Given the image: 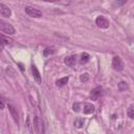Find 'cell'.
Wrapping results in <instances>:
<instances>
[{
	"label": "cell",
	"instance_id": "cell-12",
	"mask_svg": "<svg viewBox=\"0 0 134 134\" xmlns=\"http://www.w3.org/2000/svg\"><path fill=\"white\" fill-rule=\"evenodd\" d=\"M68 80H69V77H68V76H65V77H62V79L58 80V81L55 82V84H57L58 87H62V86H64V85L67 84Z\"/></svg>",
	"mask_w": 134,
	"mask_h": 134
},
{
	"label": "cell",
	"instance_id": "cell-1",
	"mask_svg": "<svg viewBox=\"0 0 134 134\" xmlns=\"http://www.w3.org/2000/svg\"><path fill=\"white\" fill-rule=\"evenodd\" d=\"M0 30L3 31L4 34H7V35H14L15 34V28L12 24L7 23L6 21L0 19Z\"/></svg>",
	"mask_w": 134,
	"mask_h": 134
},
{
	"label": "cell",
	"instance_id": "cell-2",
	"mask_svg": "<svg viewBox=\"0 0 134 134\" xmlns=\"http://www.w3.org/2000/svg\"><path fill=\"white\" fill-rule=\"evenodd\" d=\"M112 67L114 70H117V71H120L124 69V62L119 57H114L112 59Z\"/></svg>",
	"mask_w": 134,
	"mask_h": 134
},
{
	"label": "cell",
	"instance_id": "cell-6",
	"mask_svg": "<svg viewBox=\"0 0 134 134\" xmlns=\"http://www.w3.org/2000/svg\"><path fill=\"white\" fill-rule=\"evenodd\" d=\"M10 15H12L10 8L3 3H0V16L7 18V17H10Z\"/></svg>",
	"mask_w": 134,
	"mask_h": 134
},
{
	"label": "cell",
	"instance_id": "cell-17",
	"mask_svg": "<svg viewBox=\"0 0 134 134\" xmlns=\"http://www.w3.org/2000/svg\"><path fill=\"white\" fill-rule=\"evenodd\" d=\"M118 89H119L120 91H124V90L128 89V84H127L126 82H120V83L118 84Z\"/></svg>",
	"mask_w": 134,
	"mask_h": 134
},
{
	"label": "cell",
	"instance_id": "cell-7",
	"mask_svg": "<svg viewBox=\"0 0 134 134\" xmlns=\"http://www.w3.org/2000/svg\"><path fill=\"white\" fill-rule=\"evenodd\" d=\"M34 128H35V131L37 134H41L42 132V120L36 116L35 119H34Z\"/></svg>",
	"mask_w": 134,
	"mask_h": 134
},
{
	"label": "cell",
	"instance_id": "cell-11",
	"mask_svg": "<svg viewBox=\"0 0 134 134\" xmlns=\"http://www.w3.org/2000/svg\"><path fill=\"white\" fill-rule=\"evenodd\" d=\"M84 114H91L94 112V106L92 104H85L84 105Z\"/></svg>",
	"mask_w": 134,
	"mask_h": 134
},
{
	"label": "cell",
	"instance_id": "cell-16",
	"mask_svg": "<svg viewBox=\"0 0 134 134\" xmlns=\"http://www.w3.org/2000/svg\"><path fill=\"white\" fill-rule=\"evenodd\" d=\"M74 126L76 128H82L84 126V119L83 118H77L75 121H74Z\"/></svg>",
	"mask_w": 134,
	"mask_h": 134
},
{
	"label": "cell",
	"instance_id": "cell-5",
	"mask_svg": "<svg viewBox=\"0 0 134 134\" xmlns=\"http://www.w3.org/2000/svg\"><path fill=\"white\" fill-rule=\"evenodd\" d=\"M102 91H103L102 87H95V88L92 89L91 92H90V98H91L92 100H96V99L102 95V93H103Z\"/></svg>",
	"mask_w": 134,
	"mask_h": 134
},
{
	"label": "cell",
	"instance_id": "cell-3",
	"mask_svg": "<svg viewBox=\"0 0 134 134\" xmlns=\"http://www.w3.org/2000/svg\"><path fill=\"white\" fill-rule=\"evenodd\" d=\"M25 13L30 16V17H34V18H40L42 17V13L39 10V9H36L31 6H26L25 7Z\"/></svg>",
	"mask_w": 134,
	"mask_h": 134
},
{
	"label": "cell",
	"instance_id": "cell-9",
	"mask_svg": "<svg viewBox=\"0 0 134 134\" xmlns=\"http://www.w3.org/2000/svg\"><path fill=\"white\" fill-rule=\"evenodd\" d=\"M7 108H8V110H9V112H10V114H12V116H13V118H14V120L18 124V120H19V117H18V112H17V109L13 106V105H8L7 106Z\"/></svg>",
	"mask_w": 134,
	"mask_h": 134
},
{
	"label": "cell",
	"instance_id": "cell-20",
	"mask_svg": "<svg viewBox=\"0 0 134 134\" xmlns=\"http://www.w3.org/2000/svg\"><path fill=\"white\" fill-rule=\"evenodd\" d=\"M4 107H5V103H4V99H3L2 97H0V110L4 109Z\"/></svg>",
	"mask_w": 134,
	"mask_h": 134
},
{
	"label": "cell",
	"instance_id": "cell-14",
	"mask_svg": "<svg viewBox=\"0 0 134 134\" xmlns=\"http://www.w3.org/2000/svg\"><path fill=\"white\" fill-rule=\"evenodd\" d=\"M89 60H90V55H89L87 52L82 53V55H81V63H82V64H86V63H88Z\"/></svg>",
	"mask_w": 134,
	"mask_h": 134
},
{
	"label": "cell",
	"instance_id": "cell-15",
	"mask_svg": "<svg viewBox=\"0 0 134 134\" xmlns=\"http://www.w3.org/2000/svg\"><path fill=\"white\" fill-rule=\"evenodd\" d=\"M128 116H129L131 119L134 118V106H133V105H131V106L129 107V109H128Z\"/></svg>",
	"mask_w": 134,
	"mask_h": 134
},
{
	"label": "cell",
	"instance_id": "cell-18",
	"mask_svg": "<svg viewBox=\"0 0 134 134\" xmlns=\"http://www.w3.org/2000/svg\"><path fill=\"white\" fill-rule=\"evenodd\" d=\"M88 80H89V75H88V73H83V74L80 76V81L83 82V83L87 82Z\"/></svg>",
	"mask_w": 134,
	"mask_h": 134
},
{
	"label": "cell",
	"instance_id": "cell-13",
	"mask_svg": "<svg viewBox=\"0 0 134 134\" xmlns=\"http://www.w3.org/2000/svg\"><path fill=\"white\" fill-rule=\"evenodd\" d=\"M54 48L53 47H46L44 50H43V54L45 55V57H48V55H50V54H53L54 53Z\"/></svg>",
	"mask_w": 134,
	"mask_h": 134
},
{
	"label": "cell",
	"instance_id": "cell-10",
	"mask_svg": "<svg viewBox=\"0 0 134 134\" xmlns=\"http://www.w3.org/2000/svg\"><path fill=\"white\" fill-rule=\"evenodd\" d=\"M75 63H76V55H71V57H68L65 59V64L69 67L74 66Z\"/></svg>",
	"mask_w": 134,
	"mask_h": 134
},
{
	"label": "cell",
	"instance_id": "cell-8",
	"mask_svg": "<svg viewBox=\"0 0 134 134\" xmlns=\"http://www.w3.org/2000/svg\"><path fill=\"white\" fill-rule=\"evenodd\" d=\"M31 72H32V75H34V79L35 81L38 83V84H41L42 82V79H41V74L39 72V70L37 69V67L35 65H31Z\"/></svg>",
	"mask_w": 134,
	"mask_h": 134
},
{
	"label": "cell",
	"instance_id": "cell-19",
	"mask_svg": "<svg viewBox=\"0 0 134 134\" xmlns=\"http://www.w3.org/2000/svg\"><path fill=\"white\" fill-rule=\"evenodd\" d=\"M72 109L74 112H79L80 111V104L79 103H74L73 106H72Z\"/></svg>",
	"mask_w": 134,
	"mask_h": 134
},
{
	"label": "cell",
	"instance_id": "cell-21",
	"mask_svg": "<svg viewBox=\"0 0 134 134\" xmlns=\"http://www.w3.org/2000/svg\"><path fill=\"white\" fill-rule=\"evenodd\" d=\"M3 46H4V45H3V44H2V42L0 41V53H1V51H2V49H3Z\"/></svg>",
	"mask_w": 134,
	"mask_h": 134
},
{
	"label": "cell",
	"instance_id": "cell-4",
	"mask_svg": "<svg viewBox=\"0 0 134 134\" xmlns=\"http://www.w3.org/2000/svg\"><path fill=\"white\" fill-rule=\"evenodd\" d=\"M95 23L100 28H108L109 27V21L105 17H103V16H98L95 19Z\"/></svg>",
	"mask_w": 134,
	"mask_h": 134
}]
</instances>
